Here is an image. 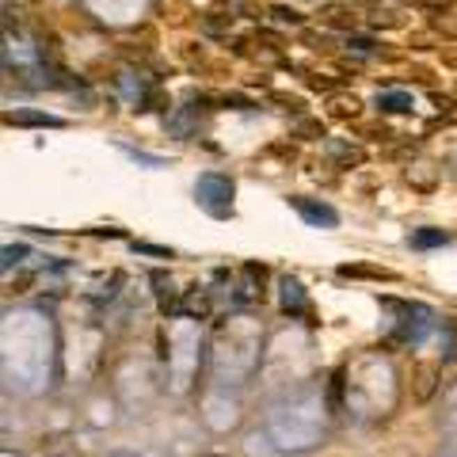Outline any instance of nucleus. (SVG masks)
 <instances>
[{"mask_svg": "<svg viewBox=\"0 0 457 457\" xmlns=\"http://www.w3.org/2000/svg\"><path fill=\"white\" fill-rule=\"evenodd\" d=\"M233 194H236V183L225 171H202L199 183H194V202L210 217H222V222L233 217Z\"/></svg>", "mask_w": 457, "mask_h": 457, "instance_id": "f257e3e1", "label": "nucleus"}, {"mask_svg": "<svg viewBox=\"0 0 457 457\" xmlns=\"http://www.w3.org/2000/svg\"><path fill=\"white\" fill-rule=\"evenodd\" d=\"M290 206L297 210L309 225H316V228H336L339 225V210L328 206V202H320V199H301V194H293Z\"/></svg>", "mask_w": 457, "mask_h": 457, "instance_id": "f03ea898", "label": "nucleus"}, {"mask_svg": "<svg viewBox=\"0 0 457 457\" xmlns=\"http://www.w3.org/2000/svg\"><path fill=\"white\" fill-rule=\"evenodd\" d=\"M8 126H38V130H61L65 118L57 114H46V111H12L8 114Z\"/></svg>", "mask_w": 457, "mask_h": 457, "instance_id": "7ed1b4c3", "label": "nucleus"}, {"mask_svg": "<svg viewBox=\"0 0 457 457\" xmlns=\"http://www.w3.org/2000/svg\"><path fill=\"white\" fill-rule=\"evenodd\" d=\"M320 23H328V27L336 31H347V35H355V12L343 4H324L320 8Z\"/></svg>", "mask_w": 457, "mask_h": 457, "instance_id": "20e7f679", "label": "nucleus"}, {"mask_svg": "<svg viewBox=\"0 0 457 457\" xmlns=\"http://www.w3.org/2000/svg\"><path fill=\"white\" fill-rule=\"evenodd\" d=\"M415 107V100L408 92H378V111L381 114H408Z\"/></svg>", "mask_w": 457, "mask_h": 457, "instance_id": "39448f33", "label": "nucleus"}, {"mask_svg": "<svg viewBox=\"0 0 457 457\" xmlns=\"http://www.w3.org/2000/svg\"><path fill=\"white\" fill-rule=\"evenodd\" d=\"M282 305H286V313H305L309 309L305 290H301L297 279H282Z\"/></svg>", "mask_w": 457, "mask_h": 457, "instance_id": "423d86ee", "label": "nucleus"}, {"mask_svg": "<svg viewBox=\"0 0 457 457\" xmlns=\"http://www.w3.org/2000/svg\"><path fill=\"white\" fill-rule=\"evenodd\" d=\"M446 240H450V236H446L442 228H415V233L408 236V244H412V248H442Z\"/></svg>", "mask_w": 457, "mask_h": 457, "instance_id": "0eeeda50", "label": "nucleus"}, {"mask_svg": "<svg viewBox=\"0 0 457 457\" xmlns=\"http://www.w3.org/2000/svg\"><path fill=\"white\" fill-rule=\"evenodd\" d=\"M343 279H393V271H381V267H366V263H343L339 267Z\"/></svg>", "mask_w": 457, "mask_h": 457, "instance_id": "6e6552de", "label": "nucleus"}, {"mask_svg": "<svg viewBox=\"0 0 457 457\" xmlns=\"http://www.w3.org/2000/svg\"><path fill=\"white\" fill-rule=\"evenodd\" d=\"M328 107H332L336 118H355V114H358V100H355V95H350V100H347V95H332Z\"/></svg>", "mask_w": 457, "mask_h": 457, "instance_id": "1a4fd4ad", "label": "nucleus"}, {"mask_svg": "<svg viewBox=\"0 0 457 457\" xmlns=\"http://www.w3.org/2000/svg\"><path fill=\"white\" fill-rule=\"evenodd\" d=\"M130 248H134L137 256H153V259H171V256H176L171 248H164V244H145V240H134Z\"/></svg>", "mask_w": 457, "mask_h": 457, "instance_id": "9d476101", "label": "nucleus"}, {"mask_svg": "<svg viewBox=\"0 0 457 457\" xmlns=\"http://www.w3.org/2000/svg\"><path fill=\"white\" fill-rule=\"evenodd\" d=\"M122 153H126L130 160H137V164L145 168H164V157H153V153H141V149H130V145H118Z\"/></svg>", "mask_w": 457, "mask_h": 457, "instance_id": "9b49d317", "label": "nucleus"}, {"mask_svg": "<svg viewBox=\"0 0 457 457\" xmlns=\"http://www.w3.org/2000/svg\"><path fill=\"white\" fill-rule=\"evenodd\" d=\"M271 15H274L279 23H290V27H301V23H305V15L293 12V8H286V4H274V8H271Z\"/></svg>", "mask_w": 457, "mask_h": 457, "instance_id": "f8f14e48", "label": "nucleus"}, {"mask_svg": "<svg viewBox=\"0 0 457 457\" xmlns=\"http://www.w3.org/2000/svg\"><path fill=\"white\" fill-rule=\"evenodd\" d=\"M347 50H355V54H378V42H373V38H362V35H347Z\"/></svg>", "mask_w": 457, "mask_h": 457, "instance_id": "ddd939ff", "label": "nucleus"}, {"mask_svg": "<svg viewBox=\"0 0 457 457\" xmlns=\"http://www.w3.org/2000/svg\"><path fill=\"white\" fill-rule=\"evenodd\" d=\"M23 256H27V244H8L4 248V271H12L15 263H23Z\"/></svg>", "mask_w": 457, "mask_h": 457, "instance_id": "4468645a", "label": "nucleus"}, {"mask_svg": "<svg viewBox=\"0 0 457 457\" xmlns=\"http://www.w3.org/2000/svg\"><path fill=\"white\" fill-rule=\"evenodd\" d=\"M168 130H171L176 137H187V134H191V111H179L176 118L168 122Z\"/></svg>", "mask_w": 457, "mask_h": 457, "instance_id": "2eb2a0df", "label": "nucleus"}, {"mask_svg": "<svg viewBox=\"0 0 457 457\" xmlns=\"http://www.w3.org/2000/svg\"><path fill=\"white\" fill-rule=\"evenodd\" d=\"M183 313H191V316H206V313H210V297H206V293H202V297H191V301L183 305Z\"/></svg>", "mask_w": 457, "mask_h": 457, "instance_id": "dca6fc26", "label": "nucleus"}, {"mask_svg": "<svg viewBox=\"0 0 457 457\" xmlns=\"http://www.w3.org/2000/svg\"><path fill=\"white\" fill-rule=\"evenodd\" d=\"M222 107H233V111H256V103L251 100H244V95H222Z\"/></svg>", "mask_w": 457, "mask_h": 457, "instance_id": "f3484780", "label": "nucleus"}, {"mask_svg": "<svg viewBox=\"0 0 457 457\" xmlns=\"http://www.w3.org/2000/svg\"><path fill=\"white\" fill-rule=\"evenodd\" d=\"M274 100H279V103H286L290 111H301V107H305V100H297V95H274Z\"/></svg>", "mask_w": 457, "mask_h": 457, "instance_id": "a211bd4d", "label": "nucleus"}, {"mask_svg": "<svg viewBox=\"0 0 457 457\" xmlns=\"http://www.w3.org/2000/svg\"><path fill=\"white\" fill-rule=\"evenodd\" d=\"M339 389H343V373L332 378V408H339Z\"/></svg>", "mask_w": 457, "mask_h": 457, "instance_id": "6ab92c4d", "label": "nucleus"}, {"mask_svg": "<svg viewBox=\"0 0 457 457\" xmlns=\"http://www.w3.org/2000/svg\"><path fill=\"white\" fill-rule=\"evenodd\" d=\"M301 134H316V137H324V126H320V122H301Z\"/></svg>", "mask_w": 457, "mask_h": 457, "instance_id": "aec40b11", "label": "nucleus"}]
</instances>
